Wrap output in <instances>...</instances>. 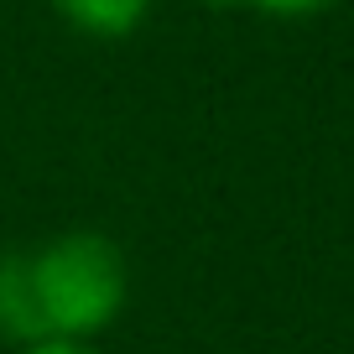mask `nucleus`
Instances as JSON below:
<instances>
[{"instance_id": "nucleus-3", "label": "nucleus", "mask_w": 354, "mask_h": 354, "mask_svg": "<svg viewBox=\"0 0 354 354\" xmlns=\"http://www.w3.org/2000/svg\"><path fill=\"white\" fill-rule=\"evenodd\" d=\"M53 6L63 21H73L88 37H125L141 26L151 0H53Z\"/></svg>"}, {"instance_id": "nucleus-5", "label": "nucleus", "mask_w": 354, "mask_h": 354, "mask_svg": "<svg viewBox=\"0 0 354 354\" xmlns=\"http://www.w3.org/2000/svg\"><path fill=\"white\" fill-rule=\"evenodd\" d=\"M21 354H100V349H88L78 339H37V344H21Z\"/></svg>"}, {"instance_id": "nucleus-4", "label": "nucleus", "mask_w": 354, "mask_h": 354, "mask_svg": "<svg viewBox=\"0 0 354 354\" xmlns=\"http://www.w3.org/2000/svg\"><path fill=\"white\" fill-rule=\"evenodd\" d=\"M240 6H255V11H266V16H318V11H328L333 0H240Z\"/></svg>"}, {"instance_id": "nucleus-2", "label": "nucleus", "mask_w": 354, "mask_h": 354, "mask_svg": "<svg viewBox=\"0 0 354 354\" xmlns=\"http://www.w3.org/2000/svg\"><path fill=\"white\" fill-rule=\"evenodd\" d=\"M0 333L16 344H37L47 339L42 323H37V302L26 287V250L0 255Z\"/></svg>"}, {"instance_id": "nucleus-1", "label": "nucleus", "mask_w": 354, "mask_h": 354, "mask_svg": "<svg viewBox=\"0 0 354 354\" xmlns=\"http://www.w3.org/2000/svg\"><path fill=\"white\" fill-rule=\"evenodd\" d=\"M26 287L47 339H88L120 313L125 261L104 234H57L26 250Z\"/></svg>"}]
</instances>
